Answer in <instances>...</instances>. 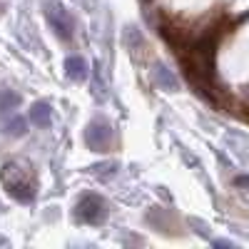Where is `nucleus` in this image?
<instances>
[{"mask_svg":"<svg viewBox=\"0 0 249 249\" xmlns=\"http://www.w3.org/2000/svg\"><path fill=\"white\" fill-rule=\"evenodd\" d=\"M0 182H3L5 192L18 199V202H33L35 195H37V179H35V172L33 167H25V164L20 162H8L3 164V170H0Z\"/></svg>","mask_w":249,"mask_h":249,"instance_id":"1","label":"nucleus"},{"mask_svg":"<svg viewBox=\"0 0 249 249\" xmlns=\"http://www.w3.org/2000/svg\"><path fill=\"white\" fill-rule=\"evenodd\" d=\"M75 217L85 224H100L107 217V204L97 195H82L77 207H75Z\"/></svg>","mask_w":249,"mask_h":249,"instance_id":"2","label":"nucleus"},{"mask_svg":"<svg viewBox=\"0 0 249 249\" xmlns=\"http://www.w3.org/2000/svg\"><path fill=\"white\" fill-rule=\"evenodd\" d=\"M45 18H48L53 33H55L60 40H70V37H72L75 23H72L70 13L62 8L60 3H55V0H53V3H45Z\"/></svg>","mask_w":249,"mask_h":249,"instance_id":"3","label":"nucleus"},{"mask_svg":"<svg viewBox=\"0 0 249 249\" xmlns=\"http://www.w3.org/2000/svg\"><path fill=\"white\" fill-rule=\"evenodd\" d=\"M112 140V127H110V122L107 120H92L88 124V130H85V142H88V147L90 150H97V152H105L107 150V144Z\"/></svg>","mask_w":249,"mask_h":249,"instance_id":"4","label":"nucleus"},{"mask_svg":"<svg viewBox=\"0 0 249 249\" xmlns=\"http://www.w3.org/2000/svg\"><path fill=\"white\" fill-rule=\"evenodd\" d=\"M28 120L35 124V127H50L53 122V107L50 102H35L28 112Z\"/></svg>","mask_w":249,"mask_h":249,"instance_id":"5","label":"nucleus"},{"mask_svg":"<svg viewBox=\"0 0 249 249\" xmlns=\"http://www.w3.org/2000/svg\"><path fill=\"white\" fill-rule=\"evenodd\" d=\"M65 75H68L70 80H75V82L85 80V77H88V62L82 60V57H77V55L68 57V60H65Z\"/></svg>","mask_w":249,"mask_h":249,"instance_id":"6","label":"nucleus"},{"mask_svg":"<svg viewBox=\"0 0 249 249\" xmlns=\"http://www.w3.org/2000/svg\"><path fill=\"white\" fill-rule=\"evenodd\" d=\"M152 77H155V82L160 88H164V90H179V82L175 80V75L164 68V65H155V70H152Z\"/></svg>","mask_w":249,"mask_h":249,"instance_id":"7","label":"nucleus"},{"mask_svg":"<svg viewBox=\"0 0 249 249\" xmlns=\"http://www.w3.org/2000/svg\"><path fill=\"white\" fill-rule=\"evenodd\" d=\"M25 132H28V120L25 117L13 115L10 120L3 122V135H8V137H23Z\"/></svg>","mask_w":249,"mask_h":249,"instance_id":"8","label":"nucleus"},{"mask_svg":"<svg viewBox=\"0 0 249 249\" xmlns=\"http://www.w3.org/2000/svg\"><path fill=\"white\" fill-rule=\"evenodd\" d=\"M20 105V95L8 90V88H0V115H8Z\"/></svg>","mask_w":249,"mask_h":249,"instance_id":"9","label":"nucleus"},{"mask_svg":"<svg viewBox=\"0 0 249 249\" xmlns=\"http://www.w3.org/2000/svg\"><path fill=\"white\" fill-rule=\"evenodd\" d=\"M234 184H237V187H242V190H249V175L237 177V179H234Z\"/></svg>","mask_w":249,"mask_h":249,"instance_id":"10","label":"nucleus"}]
</instances>
